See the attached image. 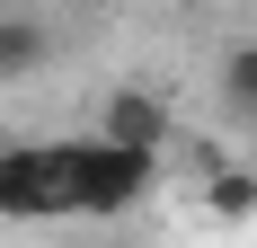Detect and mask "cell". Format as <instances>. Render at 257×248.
Segmentation results:
<instances>
[{"label": "cell", "mask_w": 257, "mask_h": 248, "mask_svg": "<svg viewBox=\"0 0 257 248\" xmlns=\"http://www.w3.org/2000/svg\"><path fill=\"white\" fill-rule=\"evenodd\" d=\"M62 151V204L71 213H124V204H142L151 195V177H160V160H142V151H115V142H53Z\"/></svg>", "instance_id": "cell-1"}, {"label": "cell", "mask_w": 257, "mask_h": 248, "mask_svg": "<svg viewBox=\"0 0 257 248\" xmlns=\"http://www.w3.org/2000/svg\"><path fill=\"white\" fill-rule=\"evenodd\" d=\"M0 222H71L53 142H9V160H0Z\"/></svg>", "instance_id": "cell-2"}, {"label": "cell", "mask_w": 257, "mask_h": 248, "mask_svg": "<svg viewBox=\"0 0 257 248\" xmlns=\"http://www.w3.org/2000/svg\"><path fill=\"white\" fill-rule=\"evenodd\" d=\"M98 142L160 160V142H178V115H169V98H160V89H115V98L98 106Z\"/></svg>", "instance_id": "cell-3"}, {"label": "cell", "mask_w": 257, "mask_h": 248, "mask_svg": "<svg viewBox=\"0 0 257 248\" xmlns=\"http://www.w3.org/2000/svg\"><path fill=\"white\" fill-rule=\"evenodd\" d=\"M45 53H53V27L36 9H0V80H27Z\"/></svg>", "instance_id": "cell-4"}, {"label": "cell", "mask_w": 257, "mask_h": 248, "mask_svg": "<svg viewBox=\"0 0 257 248\" xmlns=\"http://www.w3.org/2000/svg\"><path fill=\"white\" fill-rule=\"evenodd\" d=\"M213 89H222V115L231 124H257V45L222 53V80H213Z\"/></svg>", "instance_id": "cell-5"}, {"label": "cell", "mask_w": 257, "mask_h": 248, "mask_svg": "<svg viewBox=\"0 0 257 248\" xmlns=\"http://www.w3.org/2000/svg\"><path fill=\"white\" fill-rule=\"evenodd\" d=\"M204 213L213 222H257V169H222V177H204Z\"/></svg>", "instance_id": "cell-6"}, {"label": "cell", "mask_w": 257, "mask_h": 248, "mask_svg": "<svg viewBox=\"0 0 257 248\" xmlns=\"http://www.w3.org/2000/svg\"><path fill=\"white\" fill-rule=\"evenodd\" d=\"M178 151H186V169H195V177H222V169H231L222 142H204V133H178Z\"/></svg>", "instance_id": "cell-7"}, {"label": "cell", "mask_w": 257, "mask_h": 248, "mask_svg": "<svg viewBox=\"0 0 257 248\" xmlns=\"http://www.w3.org/2000/svg\"><path fill=\"white\" fill-rule=\"evenodd\" d=\"M0 160H9V142H0Z\"/></svg>", "instance_id": "cell-8"}, {"label": "cell", "mask_w": 257, "mask_h": 248, "mask_svg": "<svg viewBox=\"0 0 257 248\" xmlns=\"http://www.w3.org/2000/svg\"><path fill=\"white\" fill-rule=\"evenodd\" d=\"M106 248H124V239H106Z\"/></svg>", "instance_id": "cell-9"}]
</instances>
